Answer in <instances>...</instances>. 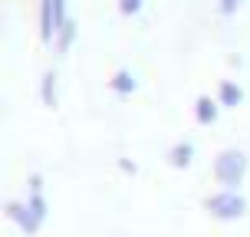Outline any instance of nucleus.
Listing matches in <instances>:
<instances>
[{
	"label": "nucleus",
	"instance_id": "obj_6",
	"mask_svg": "<svg viewBox=\"0 0 250 237\" xmlns=\"http://www.w3.org/2000/svg\"><path fill=\"white\" fill-rule=\"evenodd\" d=\"M168 162L175 165V168H188V165L194 162V145H191L188 138H181V142H175V145L168 149Z\"/></svg>",
	"mask_w": 250,
	"mask_h": 237
},
{
	"label": "nucleus",
	"instance_id": "obj_3",
	"mask_svg": "<svg viewBox=\"0 0 250 237\" xmlns=\"http://www.w3.org/2000/svg\"><path fill=\"white\" fill-rule=\"evenodd\" d=\"M204 208H208L217 221H240V217L247 214V198H244L240 191H227V188H221V191L208 194Z\"/></svg>",
	"mask_w": 250,
	"mask_h": 237
},
{
	"label": "nucleus",
	"instance_id": "obj_10",
	"mask_svg": "<svg viewBox=\"0 0 250 237\" xmlns=\"http://www.w3.org/2000/svg\"><path fill=\"white\" fill-rule=\"evenodd\" d=\"M73 40H76V20H66V23L60 26V33H56V50L66 53L73 46Z\"/></svg>",
	"mask_w": 250,
	"mask_h": 237
},
{
	"label": "nucleus",
	"instance_id": "obj_9",
	"mask_svg": "<svg viewBox=\"0 0 250 237\" xmlns=\"http://www.w3.org/2000/svg\"><path fill=\"white\" fill-rule=\"evenodd\" d=\"M40 96H43V102H46V106H56V69H46V73H43Z\"/></svg>",
	"mask_w": 250,
	"mask_h": 237
},
{
	"label": "nucleus",
	"instance_id": "obj_14",
	"mask_svg": "<svg viewBox=\"0 0 250 237\" xmlns=\"http://www.w3.org/2000/svg\"><path fill=\"white\" fill-rule=\"evenodd\" d=\"M119 168H122V172H128V175H132V172H135V162H128V158H119Z\"/></svg>",
	"mask_w": 250,
	"mask_h": 237
},
{
	"label": "nucleus",
	"instance_id": "obj_4",
	"mask_svg": "<svg viewBox=\"0 0 250 237\" xmlns=\"http://www.w3.org/2000/svg\"><path fill=\"white\" fill-rule=\"evenodd\" d=\"M66 20H69L66 17V0H40V37L46 43L60 33V26Z\"/></svg>",
	"mask_w": 250,
	"mask_h": 237
},
{
	"label": "nucleus",
	"instance_id": "obj_12",
	"mask_svg": "<svg viewBox=\"0 0 250 237\" xmlns=\"http://www.w3.org/2000/svg\"><path fill=\"white\" fill-rule=\"evenodd\" d=\"M26 185H30V194H43V178H40V175H30Z\"/></svg>",
	"mask_w": 250,
	"mask_h": 237
},
{
	"label": "nucleus",
	"instance_id": "obj_1",
	"mask_svg": "<svg viewBox=\"0 0 250 237\" xmlns=\"http://www.w3.org/2000/svg\"><path fill=\"white\" fill-rule=\"evenodd\" d=\"M7 217L17 221L23 234H37L40 224L46 221V198L43 194H26V201H7Z\"/></svg>",
	"mask_w": 250,
	"mask_h": 237
},
{
	"label": "nucleus",
	"instance_id": "obj_7",
	"mask_svg": "<svg viewBox=\"0 0 250 237\" xmlns=\"http://www.w3.org/2000/svg\"><path fill=\"white\" fill-rule=\"evenodd\" d=\"M217 106L221 102H214V96H198V102H194V119L201 125H214L217 122Z\"/></svg>",
	"mask_w": 250,
	"mask_h": 237
},
{
	"label": "nucleus",
	"instance_id": "obj_8",
	"mask_svg": "<svg viewBox=\"0 0 250 237\" xmlns=\"http://www.w3.org/2000/svg\"><path fill=\"white\" fill-rule=\"evenodd\" d=\"M109 86H112V92H119V96H132V92H135V73H132V69H115V76L109 79Z\"/></svg>",
	"mask_w": 250,
	"mask_h": 237
},
{
	"label": "nucleus",
	"instance_id": "obj_2",
	"mask_svg": "<svg viewBox=\"0 0 250 237\" xmlns=\"http://www.w3.org/2000/svg\"><path fill=\"white\" fill-rule=\"evenodd\" d=\"M244 175H247V155L244 149H224L217 158H214V178L227 188V191H237L244 185Z\"/></svg>",
	"mask_w": 250,
	"mask_h": 237
},
{
	"label": "nucleus",
	"instance_id": "obj_11",
	"mask_svg": "<svg viewBox=\"0 0 250 237\" xmlns=\"http://www.w3.org/2000/svg\"><path fill=\"white\" fill-rule=\"evenodd\" d=\"M142 7V0H119V10L122 13H135Z\"/></svg>",
	"mask_w": 250,
	"mask_h": 237
},
{
	"label": "nucleus",
	"instance_id": "obj_13",
	"mask_svg": "<svg viewBox=\"0 0 250 237\" xmlns=\"http://www.w3.org/2000/svg\"><path fill=\"white\" fill-rule=\"evenodd\" d=\"M237 7H240V0H221V10L224 13H234Z\"/></svg>",
	"mask_w": 250,
	"mask_h": 237
},
{
	"label": "nucleus",
	"instance_id": "obj_5",
	"mask_svg": "<svg viewBox=\"0 0 250 237\" xmlns=\"http://www.w3.org/2000/svg\"><path fill=\"white\" fill-rule=\"evenodd\" d=\"M217 102L227 106V109H234L244 102V89L234 83V79H221V86H217Z\"/></svg>",
	"mask_w": 250,
	"mask_h": 237
}]
</instances>
